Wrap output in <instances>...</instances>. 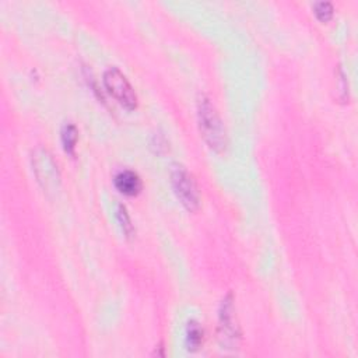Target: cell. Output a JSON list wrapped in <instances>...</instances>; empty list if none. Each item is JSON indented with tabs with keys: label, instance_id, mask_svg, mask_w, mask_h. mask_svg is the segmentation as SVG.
Here are the masks:
<instances>
[{
	"label": "cell",
	"instance_id": "9c48e42d",
	"mask_svg": "<svg viewBox=\"0 0 358 358\" xmlns=\"http://www.w3.org/2000/svg\"><path fill=\"white\" fill-rule=\"evenodd\" d=\"M116 215H117V221H119V224H120L122 231L126 234V236H131L133 232H134V228H133L130 215H129V213H127V210H126V207H124L123 204H119V206H117Z\"/></svg>",
	"mask_w": 358,
	"mask_h": 358
},
{
	"label": "cell",
	"instance_id": "8992f818",
	"mask_svg": "<svg viewBox=\"0 0 358 358\" xmlns=\"http://www.w3.org/2000/svg\"><path fill=\"white\" fill-rule=\"evenodd\" d=\"M113 183H115L116 189L126 196H136L141 192V187H143V182H141L140 176L134 171H130V169L119 171L115 175Z\"/></svg>",
	"mask_w": 358,
	"mask_h": 358
},
{
	"label": "cell",
	"instance_id": "277c9868",
	"mask_svg": "<svg viewBox=\"0 0 358 358\" xmlns=\"http://www.w3.org/2000/svg\"><path fill=\"white\" fill-rule=\"evenodd\" d=\"M171 183L179 201L189 210L194 211L200 204V194L192 173L182 165L173 166L171 172Z\"/></svg>",
	"mask_w": 358,
	"mask_h": 358
},
{
	"label": "cell",
	"instance_id": "30bf717a",
	"mask_svg": "<svg viewBox=\"0 0 358 358\" xmlns=\"http://www.w3.org/2000/svg\"><path fill=\"white\" fill-rule=\"evenodd\" d=\"M313 10H315V11H313L315 15H316L317 20L322 21V22L329 21V20L333 17V13H334L333 4H331L330 1H317V3H315Z\"/></svg>",
	"mask_w": 358,
	"mask_h": 358
},
{
	"label": "cell",
	"instance_id": "5b68a950",
	"mask_svg": "<svg viewBox=\"0 0 358 358\" xmlns=\"http://www.w3.org/2000/svg\"><path fill=\"white\" fill-rule=\"evenodd\" d=\"M103 84L108 92L126 109L131 110L137 106V95L126 76L117 67H109L103 73Z\"/></svg>",
	"mask_w": 358,
	"mask_h": 358
},
{
	"label": "cell",
	"instance_id": "6da1fadb",
	"mask_svg": "<svg viewBox=\"0 0 358 358\" xmlns=\"http://www.w3.org/2000/svg\"><path fill=\"white\" fill-rule=\"evenodd\" d=\"M197 119L204 141L215 152H222L227 148V130L214 103L206 95L197 99Z\"/></svg>",
	"mask_w": 358,
	"mask_h": 358
},
{
	"label": "cell",
	"instance_id": "3957f363",
	"mask_svg": "<svg viewBox=\"0 0 358 358\" xmlns=\"http://www.w3.org/2000/svg\"><path fill=\"white\" fill-rule=\"evenodd\" d=\"M32 171L45 192L55 193L60 185L57 164L50 152L45 148H36L32 152Z\"/></svg>",
	"mask_w": 358,
	"mask_h": 358
},
{
	"label": "cell",
	"instance_id": "7a4b0ae2",
	"mask_svg": "<svg viewBox=\"0 0 358 358\" xmlns=\"http://www.w3.org/2000/svg\"><path fill=\"white\" fill-rule=\"evenodd\" d=\"M218 337L222 348L235 350L238 348V343L241 338V330L235 315V306H234V296L229 292L221 302L220 306V315H218Z\"/></svg>",
	"mask_w": 358,
	"mask_h": 358
},
{
	"label": "cell",
	"instance_id": "52a82bcc",
	"mask_svg": "<svg viewBox=\"0 0 358 358\" xmlns=\"http://www.w3.org/2000/svg\"><path fill=\"white\" fill-rule=\"evenodd\" d=\"M203 338H204V331L200 326L199 322L196 320H190L186 326V345L189 351H197L201 344H203Z\"/></svg>",
	"mask_w": 358,
	"mask_h": 358
},
{
	"label": "cell",
	"instance_id": "ba28073f",
	"mask_svg": "<svg viewBox=\"0 0 358 358\" xmlns=\"http://www.w3.org/2000/svg\"><path fill=\"white\" fill-rule=\"evenodd\" d=\"M77 138H78L77 127L73 123H66L62 127V143H63V148L66 152H69L71 155L74 154Z\"/></svg>",
	"mask_w": 358,
	"mask_h": 358
}]
</instances>
